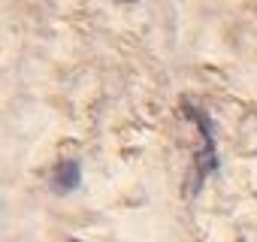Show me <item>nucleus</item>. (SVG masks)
Here are the masks:
<instances>
[{"label":"nucleus","instance_id":"1","mask_svg":"<svg viewBox=\"0 0 257 242\" xmlns=\"http://www.w3.org/2000/svg\"><path fill=\"white\" fill-rule=\"evenodd\" d=\"M79 179H82V170H79V164L76 161H64V164H58V170H55V188L61 191V194H67V191H76V185H79Z\"/></svg>","mask_w":257,"mask_h":242},{"label":"nucleus","instance_id":"2","mask_svg":"<svg viewBox=\"0 0 257 242\" xmlns=\"http://www.w3.org/2000/svg\"><path fill=\"white\" fill-rule=\"evenodd\" d=\"M70 242H82V239H70Z\"/></svg>","mask_w":257,"mask_h":242}]
</instances>
